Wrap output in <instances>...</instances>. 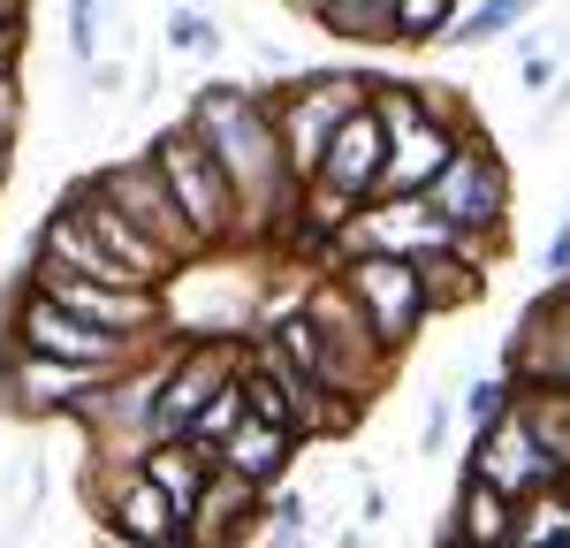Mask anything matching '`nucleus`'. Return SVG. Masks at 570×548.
<instances>
[{
	"label": "nucleus",
	"mask_w": 570,
	"mask_h": 548,
	"mask_svg": "<svg viewBox=\"0 0 570 548\" xmlns=\"http://www.w3.org/2000/svg\"><path fill=\"white\" fill-rule=\"evenodd\" d=\"M510 518H518V502L502 496L494 480L464 472V488H456V526H449V541H472V548H510Z\"/></svg>",
	"instance_id": "obj_19"
},
{
	"label": "nucleus",
	"mask_w": 570,
	"mask_h": 548,
	"mask_svg": "<svg viewBox=\"0 0 570 548\" xmlns=\"http://www.w3.org/2000/svg\"><path fill=\"white\" fill-rule=\"evenodd\" d=\"M518 419L532 427V442L556 457V472H570V389L563 381H518Z\"/></svg>",
	"instance_id": "obj_21"
},
{
	"label": "nucleus",
	"mask_w": 570,
	"mask_h": 548,
	"mask_svg": "<svg viewBox=\"0 0 570 548\" xmlns=\"http://www.w3.org/2000/svg\"><path fill=\"white\" fill-rule=\"evenodd\" d=\"M381 91V77H305V85L274 91L266 107H274V130H282V160H289V176L312 183V168H320V145H327V130L351 115V107H365Z\"/></svg>",
	"instance_id": "obj_7"
},
{
	"label": "nucleus",
	"mask_w": 570,
	"mask_h": 548,
	"mask_svg": "<svg viewBox=\"0 0 570 548\" xmlns=\"http://www.w3.org/2000/svg\"><path fill=\"white\" fill-rule=\"evenodd\" d=\"M464 472H480V480H494L510 502L540 496L548 480H556V457L532 442V427L518 419V404L502 411V419H487V427H472V450H464Z\"/></svg>",
	"instance_id": "obj_13"
},
{
	"label": "nucleus",
	"mask_w": 570,
	"mask_h": 548,
	"mask_svg": "<svg viewBox=\"0 0 570 548\" xmlns=\"http://www.w3.org/2000/svg\"><path fill=\"white\" fill-rule=\"evenodd\" d=\"M160 46H168V53H190V61H220V46H228L220 8H206V0H176V8L160 16Z\"/></svg>",
	"instance_id": "obj_22"
},
{
	"label": "nucleus",
	"mask_w": 570,
	"mask_h": 548,
	"mask_svg": "<svg viewBox=\"0 0 570 548\" xmlns=\"http://www.w3.org/2000/svg\"><path fill=\"white\" fill-rule=\"evenodd\" d=\"M570 267V214L556 228H548V244H540V274H548V282H556V274Z\"/></svg>",
	"instance_id": "obj_30"
},
{
	"label": "nucleus",
	"mask_w": 570,
	"mask_h": 548,
	"mask_svg": "<svg viewBox=\"0 0 570 548\" xmlns=\"http://www.w3.org/2000/svg\"><path fill=\"white\" fill-rule=\"evenodd\" d=\"M252 541H312V496H305V488H289V480H282V488H266Z\"/></svg>",
	"instance_id": "obj_23"
},
{
	"label": "nucleus",
	"mask_w": 570,
	"mask_h": 548,
	"mask_svg": "<svg viewBox=\"0 0 570 548\" xmlns=\"http://www.w3.org/2000/svg\"><path fill=\"white\" fill-rule=\"evenodd\" d=\"M91 502H99V526H107L115 541H130V548H190V534H183V518H176V502L145 480V464H137V457H122V464L107 472V488H99Z\"/></svg>",
	"instance_id": "obj_12"
},
{
	"label": "nucleus",
	"mask_w": 570,
	"mask_h": 548,
	"mask_svg": "<svg viewBox=\"0 0 570 548\" xmlns=\"http://www.w3.org/2000/svg\"><path fill=\"white\" fill-rule=\"evenodd\" d=\"M183 123L214 145L220 176L236 190V252H244V244H252V252L282 244L289 222H297V190H305V183L289 176V160H282V130H274L266 91L214 77V85H198V99L183 107Z\"/></svg>",
	"instance_id": "obj_1"
},
{
	"label": "nucleus",
	"mask_w": 570,
	"mask_h": 548,
	"mask_svg": "<svg viewBox=\"0 0 570 548\" xmlns=\"http://www.w3.org/2000/svg\"><path fill=\"white\" fill-rule=\"evenodd\" d=\"M297 305H305V320L320 327V351H327L320 389H327L335 404H343V397H351V404H373V397H381V381L395 373V359L373 343V327H365V313H357V297L335 282V274H320Z\"/></svg>",
	"instance_id": "obj_3"
},
{
	"label": "nucleus",
	"mask_w": 570,
	"mask_h": 548,
	"mask_svg": "<svg viewBox=\"0 0 570 548\" xmlns=\"http://www.w3.org/2000/svg\"><path fill=\"white\" fill-rule=\"evenodd\" d=\"M540 8H548V0H472V8H456V23L441 31V46H456V53H480V46L510 39V31H525Z\"/></svg>",
	"instance_id": "obj_20"
},
{
	"label": "nucleus",
	"mask_w": 570,
	"mask_h": 548,
	"mask_svg": "<svg viewBox=\"0 0 570 548\" xmlns=\"http://www.w3.org/2000/svg\"><path fill=\"white\" fill-rule=\"evenodd\" d=\"M145 160L160 168V183H168V198L183 206L190 236H198L206 252H236V190L220 176L214 145L190 130V123H168V130H153Z\"/></svg>",
	"instance_id": "obj_4"
},
{
	"label": "nucleus",
	"mask_w": 570,
	"mask_h": 548,
	"mask_svg": "<svg viewBox=\"0 0 570 548\" xmlns=\"http://www.w3.org/2000/svg\"><path fill=\"white\" fill-rule=\"evenodd\" d=\"M563 115H570V69L556 77V85H548V107H540V130H556Z\"/></svg>",
	"instance_id": "obj_32"
},
{
	"label": "nucleus",
	"mask_w": 570,
	"mask_h": 548,
	"mask_svg": "<svg viewBox=\"0 0 570 548\" xmlns=\"http://www.w3.org/2000/svg\"><path fill=\"white\" fill-rule=\"evenodd\" d=\"M426 206L441 222H456L464 236L502 244V228H510V168H502V153L480 145V137H456V153L426 183Z\"/></svg>",
	"instance_id": "obj_6"
},
{
	"label": "nucleus",
	"mask_w": 570,
	"mask_h": 548,
	"mask_svg": "<svg viewBox=\"0 0 570 548\" xmlns=\"http://www.w3.org/2000/svg\"><path fill=\"white\" fill-rule=\"evenodd\" d=\"M31 290H46L53 305H69L91 327H115V335H160L168 327L160 290H145V282H99V274H69V267L31 260Z\"/></svg>",
	"instance_id": "obj_8"
},
{
	"label": "nucleus",
	"mask_w": 570,
	"mask_h": 548,
	"mask_svg": "<svg viewBox=\"0 0 570 548\" xmlns=\"http://www.w3.org/2000/svg\"><path fill=\"white\" fill-rule=\"evenodd\" d=\"M556 488H563V502H570V472H556Z\"/></svg>",
	"instance_id": "obj_35"
},
{
	"label": "nucleus",
	"mask_w": 570,
	"mask_h": 548,
	"mask_svg": "<svg viewBox=\"0 0 570 548\" xmlns=\"http://www.w3.org/2000/svg\"><path fill=\"white\" fill-rule=\"evenodd\" d=\"M85 183L99 190V198H107V206H115V214H122V222L145 228V236H153V244H160L176 267L190 260V252H206V244L190 236L183 206L168 198V183H160V168H153L145 153H130V160H107V168H99V176H85Z\"/></svg>",
	"instance_id": "obj_9"
},
{
	"label": "nucleus",
	"mask_w": 570,
	"mask_h": 548,
	"mask_svg": "<svg viewBox=\"0 0 570 548\" xmlns=\"http://www.w3.org/2000/svg\"><path fill=\"white\" fill-rule=\"evenodd\" d=\"M23 31H31V16H8V23H0V69H23Z\"/></svg>",
	"instance_id": "obj_31"
},
{
	"label": "nucleus",
	"mask_w": 570,
	"mask_h": 548,
	"mask_svg": "<svg viewBox=\"0 0 570 548\" xmlns=\"http://www.w3.org/2000/svg\"><path fill=\"white\" fill-rule=\"evenodd\" d=\"M206 8H214V0H206Z\"/></svg>",
	"instance_id": "obj_36"
},
{
	"label": "nucleus",
	"mask_w": 570,
	"mask_h": 548,
	"mask_svg": "<svg viewBox=\"0 0 570 548\" xmlns=\"http://www.w3.org/2000/svg\"><path fill=\"white\" fill-rule=\"evenodd\" d=\"M510 404H518V381H510V365H502V373H480V381L464 389V419H472V427L502 419Z\"/></svg>",
	"instance_id": "obj_25"
},
{
	"label": "nucleus",
	"mask_w": 570,
	"mask_h": 548,
	"mask_svg": "<svg viewBox=\"0 0 570 548\" xmlns=\"http://www.w3.org/2000/svg\"><path fill=\"white\" fill-rule=\"evenodd\" d=\"M510 381H563L570 389V320L548 305V290L525 305L518 343H510Z\"/></svg>",
	"instance_id": "obj_17"
},
{
	"label": "nucleus",
	"mask_w": 570,
	"mask_h": 548,
	"mask_svg": "<svg viewBox=\"0 0 570 548\" xmlns=\"http://www.w3.org/2000/svg\"><path fill=\"white\" fill-rule=\"evenodd\" d=\"M259 502H266V488H252L244 472L214 464V472H206V488H198V510H190V541H198V548L252 541V526H259Z\"/></svg>",
	"instance_id": "obj_16"
},
{
	"label": "nucleus",
	"mask_w": 570,
	"mask_h": 548,
	"mask_svg": "<svg viewBox=\"0 0 570 548\" xmlns=\"http://www.w3.org/2000/svg\"><path fill=\"white\" fill-rule=\"evenodd\" d=\"M297 457H305V434L297 427H274V419H236L228 434H220L214 464H228V472H244L252 488H282L289 472H297Z\"/></svg>",
	"instance_id": "obj_15"
},
{
	"label": "nucleus",
	"mask_w": 570,
	"mask_h": 548,
	"mask_svg": "<svg viewBox=\"0 0 570 548\" xmlns=\"http://www.w3.org/2000/svg\"><path fill=\"white\" fill-rule=\"evenodd\" d=\"M99 381H107L99 365L46 359V351H16V343H0V397H8V411H23V419H69Z\"/></svg>",
	"instance_id": "obj_11"
},
{
	"label": "nucleus",
	"mask_w": 570,
	"mask_h": 548,
	"mask_svg": "<svg viewBox=\"0 0 570 548\" xmlns=\"http://www.w3.org/2000/svg\"><path fill=\"white\" fill-rule=\"evenodd\" d=\"M8 343H16V351H46V359L99 365V373H122L130 359L160 351V335H115V327H91V320H77L69 305H53V297L31 290V282H23V297H16V313H8Z\"/></svg>",
	"instance_id": "obj_5"
},
{
	"label": "nucleus",
	"mask_w": 570,
	"mask_h": 548,
	"mask_svg": "<svg viewBox=\"0 0 570 548\" xmlns=\"http://www.w3.org/2000/svg\"><path fill=\"white\" fill-rule=\"evenodd\" d=\"M464 0H395V46H441Z\"/></svg>",
	"instance_id": "obj_24"
},
{
	"label": "nucleus",
	"mask_w": 570,
	"mask_h": 548,
	"mask_svg": "<svg viewBox=\"0 0 570 548\" xmlns=\"http://www.w3.org/2000/svg\"><path fill=\"white\" fill-rule=\"evenodd\" d=\"M8 168H16V137H0V183H8Z\"/></svg>",
	"instance_id": "obj_34"
},
{
	"label": "nucleus",
	"mask_w": 570,
	"mask_h": 548,
	"mask_svg": "<svg viewBox=\"0 0 570 548\" xmlns=\"http://www.w3.org/2000/svg\"><path fill=\"white\" fill-rule=\"evenodd\" d=\"M23 115H31V99H23V69H0V137H23Z\"/></svg>",
	"instance_id": "obj_27"
},
{
	"label": "nucleus",
	"mask_w": 570,
	"mask_h": 548,
	"mask_svg": "<svg viewBox=\"0 0 570 548\" xmlns=\"http://www.w3.org/2000/svg\"><path fill=\"white\" fill-rule=\"evenodd\" d=\"M548 305H556V313H563V320H570V267H563V274H556V282H548Z\"/></svg>",
	"instance_id": "obj_33"
},
{
	"label": "nucleus",
	"mask_w": 570,
	"mask_h": 548,
	"mask_svg": "<svg viewBox=\"0 0 570 548\" xmlns=\"http://www.w3.org/2000/svg\"><path fill=\"white\" fill-rule=\"evenodd\" d=\"M556 77H563V61H556V53H540V46L518 53V85H525V91H548Z\"/></svg>",
	"instance_id": "obj_29"
},
{
	"label": "nucleus",
	"mask_w": 570,
	"mask_h": 548,
	"mask_svg": "<svg viewBox=\"0 0 570 548\" xmlns=\"http://www.w3.org/2000/svg\"><path fill=\"white\" fill-rule=\"evenodd\" d=\"M335 282L357 297V313L373 327V343L403 359L411 351V335L434 320V297H426V274L419 260H403V252H373V244H343V260H335Z\"/></svg>",
	"instance_id": "obj_2"
},
{
	"label": "nucleus",
	"mask_w": 570,
	"mask_h": 548,
	"mask_svg": "<svg viewBox=\"0 0 570 548\" xmlns=\"http://www.w3.org/2000/svg\"><path fill=\"white\" fill-rule=\"evenodd\" d=\"M449 427H456V397H434V404H426V427H419V450L441 457L449 450Z\"/></svg>",
	"instance_id": "obj_28"
},
{
	"label": "nucleus",
	"mask_w": 570,
	"mask_h": 548,
	"mask_svg": "<svg viewBox=\"0 0 570 548\" xmlns=\"http://www.w3.org/2000/svg\"><path fill=\"white\" fill-rule=\"evenodd\" d=\"M137 464H145V480H153L160 496L176 502L183 534H190V510H198V488H206V472H214V450H198L190 434H153V442L137 450Z\"/></svg>",
	"instance_id": "obj_18"
},
{
	"label": "nucleus",
	"mask_w": 570,
	"mask_h": 548,
	"mask_svg": "<svg viewBox=\"0 0 570 548\" xmlns=\"http://www.w3.org/2000/svg\"><path fill=\"white\" fill-rule=\"evenodd\" d=\"M343 244H373V252H403V260H441V252H464V228L441 222L426 206V190H403V198H365L343 222Z\"/></svg>",
	"instance_id": "obj_10"
},
{
	"label": "nucleus",
	"mask_w": 570,
	"mask_h": 548,
	"mask_svg": "<svg viewBox=\"0 0 570 548\" xmlns=\"http://www.w3.org/2000/svg\"><path fill=\"white\" fill-rule=\"evenodd\" d=\"M381 160H389V123H381V107L365 99V107H351V115L327 130L312 183L335 190L343 206H365V198H373V176H381Z\"/></svg>",
	"instance_id": "obj_14"
},
{
	"label": "nucleus",
	"mask_w": 570,
	"mask_h": 548,
	"mask_svg": "<svg viewBox=\"0 0 570 548\" xmlns=\"http://www.w3.org/2000/svg\"><path fill=\"white\" fill-rule=\"evenodd\" d=\"M69 61L77 69L99 61V0H69Z\"/></svg>",
	"instance_id": "obj_26"
}]
</instances>
